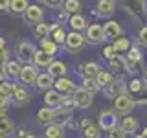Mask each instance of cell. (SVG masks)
<instances>
[{
	"mask_svg": "<svg viewBox=\"0 0 147 138\" xmlns=\"http://www.w3.org/2000/svg\"><path fill=\"white\" fill-rule=\"evenodd\" d=\"M15 55H17V61L22 63V64H31L35 61V55H37V48L33 43L30 41H20L17 44V50H15Z\"/></svg>",
	"mask_w": 147,
	"mask_h": 138,
	"instance_id": "1",
	"label": "cell"
},
{
	"mask_svg": "<svg viewBox=\"0 0 147 138\" xmlns=\"http://www.w3.org/2000/svg\"><path fill=\"white\" fill-rule=\"evenodd\" d=\"M121 4L129 15L138 18L140 22H144L147 18V2L145 0H121Z\"/></svg>",
	"mask_w": 147,
	"mask_h": 138,
	"instance_id": "2",
	"label": "cell"
},
{
	"mask_svg": "<svg viewBox=\"0 0 147 138\" xmlns=\"http://www.w3.org/2000/svg\"><path fill=\"white\" fill-rule=\"evenodd\" d=\"M85 44H86L85 33H81V31H68L66 43H64V50H66L68 53H77L85 48Z\"/></svg>",
	"mask_w": 147,
	"mask_h": 138,
	"instance_id": "3",
	"label": "cell"
},
{
	"mask_svg": "<svg viewBox=\"0 0 147 138\" xmlns=\"http://www.w3.org/2000/svg\"><path fill=\"white\" fill-rule=\"evenodd\" d=\"M85 37H86V43L88 44H103L107 41V35H105V28L98 24V22H92L88 24L85 31Z\"/></svg>",
	"mask_w": 147,
	"mask_h": 138,
	"instance_id": "4",
	"label": "cell"
},
{
	"mask_svg": "<svg viewBox=\"0 0 147 138\" xmlns=\"http://www.w3.org/2000/svg\"><path fill=\"white\" fill-rule=\"evenodd\" d=\"M30 99H31V92L28 90V87L20 85V83H13V96H11L13 105L24 107V105L30 103Z\"/></svg>",
	"mask_w": 147,
	"mask_h": 138,
	"instance_id": "5",
	"label": "cell"
},
{
	"mask_svg": "<svg viewBox=\"0 0 147 138\" xmlns=\"http://www.w3.org/2000/svg\"><path fill=\"white\" fill-rule=\"evenodd\" d=\"M39 66L37 64H24L22 66V72L18 76V83L24 87H31L37 83V77H39Z\"/></svg>",
	"mask_w": 147,
	"mask_h": 138,
	"instance_id": "6",
	"label": "cell"
},
{
	"mask_svg": "<svg viewBox=\"0 0 147 138\" xmlns=\"http://www.w3.org/2000/svg\"><path fill=\"white\" fill-rule=\"evenodd\" d=\"M134 107H136V99L131 94H121L119 98L114 99V110L118 114H123V116H127Z\"/></svg>",
	"mask_w": 147,
	"mask_h": 138,
	"instance_id": "7",
	"label": "cell"
},
{
	"mask_svg": "<svg viewBox=\"0 0 147 138\" xmlns=\"http://www.w3.org/2000/svg\"><path fill=\"white\" fill-rule=\"evenodd\" d=\"M118 112L116 110H103V112H99V116H98V125L101 127V131H110V129H114V127H118Z\"/></svg>",
	"mask_w": 147,
	"mask_h": 138,
	"instance_id": "8",
	"label": "cell"
},
{
	"mask_svg": "<svg viewBox=\"0 0 147 138\" xmlns=\"http://www.w3.org/2000/svg\"><path fill=\"white\" fill-rule=\"evenodd\" d=\"M114 11H116L114 0H98V2H96V7L92 9V13L99 18H110L114 15Z\"/></svg>",
	"mask_w": 147,
	"mask_h": 138,
	"instance_id": "9",
	"label": "cell"
},
{
	"mask_svg": "<svg viewBox=\"0 0 147 138\" xmlns=\"http://www.w3.org/2000/svg\"><path fill=\"white\" fill-rule=\"evenodd\" d=\"M24 20H26V24H30V26H37V24H40L42 22V18H44V9L40 7V6H37V4H30V7L26 9V13L24 15Z\"/></svg>",
	"mask_w": 147,
	"mask_h": 138,
	"instance_id": "10",
	"label": "cell"
},
{
	"mask_svg": "<svg viewBox=\"0 0 147 138\" xmlns=\"http://www.w3.org/2000/svg\"><path fill=\"white\" fill-rule=\"evenodd\" d=\"M74 98H76L77 109H88L94 103V92L83 89V87H77V90L74 92Z\"/></svg>",
	"mask_w": 147,
	"mask_h": 138,
	"instance_id": "11",
	"label": "cell"
},
{
	"mask_svg": "<svg viewBox=\"0 0 147 138\" xmlns=\"http://www.w3.org/2000/svg\"><path fill=\"white\" fill-rule=\"evenodd\" d=\"M22 66H24V64L18 63L17 59H9L7 63L2 64V79L4 77H7V79H17L22 72Z\"/></svg>",
	"mask_w": 147,
	"mask_h": 138,
	"instance_id": "12",
	"label": "cell"
},
{
	"mask_svg": "<svg viewBox=\"0 0 147 138\" xmlns=\"http://www.w3.org/2000/svg\"><path fill=\"white\" fill-rule=\"evenodd\" d=\"M55 120H57V109H52L48 107V105H44L42 109H39V112H37V122H39V125H52L55 123Z\"/></svg>",
	"mask_w": 147,
	"mask_h": 138,
	"instance_id": "13",
	"label": "cell"
},
{
	"mask_svg": "<svg viewBox=\"0 0 147 138\" xmlns=\"http://www.w3.org/2000/svg\"><path fill=\"white\" fill-rule=\"evenodd\" d=\"M125 90H127V85H125V81L123 79H118L112 83V85H109L107 89H103V96L105 98H109V99H116V98H119L121 94H125Z\"/></svg>",
	"mask_w": 147,
	"mask_h": 138,
	"instance_id": "14",
	"label": "cell"
},
{
	"mask_svg": "<svg viewBox=\"0 0 147 138\" xmlns=\"http://www.w3.org/2000/svg\"><path fill=\"white\" fill-rule=\"evenodd\" d=\"M99 72H101L99 64L94 63V61H86V63H83L79 66V76L83 79H96Z\"/></svg>",
	"mask_w": 147,
	"mask_h": 138,
	"instance_id": "15",
	"label": "cell"
},
{
	"mask_svg": "<svg viewBox=\"0 0 147 138\" xmlns=\"http://www.w3.org/2000/svg\"><path fill=\"white\" fill-rule=\"evenodd\" d=\"M109 70L114 74L116 77H121L127 74V63H125V57L123 55H118V57L110 59L109 61Z\"/></svg>",
	"mask_w": 147,
	"mask_h": 138,
	"instance_id": "16",
	"label": "cell"
},
{
	"mask_svg": "<svg viewBox=\"0 0 147 138\" xmlns=\"http://www.w3.org/2000/svg\"><path fill=\"white\" fill-rule=\"evenodd\" d=\"M103 28H105V35H107V39L109 41H118L119 37H123V30H121V26L118 24L116 20H107L103 24Z\"/></svg>",
	"mask_w": 147,
	"mask_h": 138,
	"instance_id": "17",
	"label": "cell"
},
{
	"mask_svg": "<svg viewBox=\"0 0 147 138\" xmlns=\"http://www.w3.org/2000/svg\"><path fill=\"white\" fill-rule=\"evenodd\" d=\"M35 87H37L39 90H44V92H46V90H50V89H53V87H55V77H53L48 70H46V72H40L39 77H37Z\"/></svg>",
	"mask_w": 147,
	"mask_h": 138,
	"instance_id": "18",
	"label": "cell"
},
{
	"mask_svg": "<svg viewBox=\"0 0 147 138\" xmlns=\"http://www.w3.org/2000/svg\"><path fill=\"white\" fill-rule=\"evenodd\" d=\"M63 98H64V94H61L57 89H50V90H46V94H44V105H48V107H52V109H57L59 105H61Z\"/></svg>",
	"mask_w": 147,
	"mask_h": 138,
	"instance_id": "19",
	"label": "cell"
},
{
	"mask_svg": "<svg viewBox=\"0 0 147 138\" xmlns=\"http://www.w3.org/2000/svg\"><path fill=\"white\" fill-rule=\"evenodd\" d=\"M119 127H121L123 131L127 133V135H136L138 127H140V122H138V118L131 116V114H127V116L121 118V122H119Z\"/></svg>",
	"mask_w": 147,
	"mask_h": 138,
	"instance_id": "20",
	"label": "cell"
},
{
	"mask_svg": "<svg viewBox=\"0 0 147 138\" xmlns=\"http://www.w3.org/2000/svg\"><path fill=\"white\" fill-rule=\"evenodd\" d=\"M53 89H57L61 94H74V92L77 90V85L74 83L72 79H68V77H61V79H55V87Z\"/></svg>",
	"mask_w": 147,
	"mask_h": 138,
	"instance_id": "21",
	"label": "cell"
},
{
	"mask_svg": "<svg viewBox=\"0 0 147 138\" xmlns=\"http://www.w3.org/2000/svg\"><path fill=\"white\" fill-rule=\"evenodd\" d=\"M50 30H52V33H50V37L57 43L59 46H64V43H66V37L68 33L64 31L63 24H59V22H55V24H50Z\"/></svg>",
	"mask_w": 147,
	"mask_h": 138,
	"instance_id": "22",
	"label": "cell"
},
{
	"mask_svg": "<svg viewBox=\"0 0 147 138\" xmlns=\"http://www.w3.org/2000/svg\"><path fill=\"white\" fill-rule=\"evenodd\" d=\"M48 72L52 74V76L55 77V79H61V77H66V72H68V66L66 63L63 61V59H55V61L50 64Z\"/></svg>",
	"mask_w": 147,
	"mask_h": 138,
	"instance_id": "23",
	"label": "cell"
},
{
	"mask_svg": "<svg viewBox=\"0 0 147 138\" xmlns=\"http://www.w3.org/2000/svg\"><path fill=\"white\" fill-rule=\"evenodd\" d=\"M68 26H70V30L72 31H86V28H88V22H86V18L81 15H72L70 17V20H68Z\"/></svg>",
	"mask_w": 147,
	"mask_h": 138,
	"instance_id": "24",
	"label": "cell"
},
{
	"mask_svg": "<svg viewBox=\"0 0 147 138\" xmlns=\"http://www.w3.org/2000/svg\"><path fill=\"white\" fill-rule=\"evenodd\" d=\"M53 61H55L53 55H50L48 52H44V50H37V55H35L33 64H37L39 68H46V70H48L50 64H52Z\"/></svg>",
	"mask_w": 147,
	"mask_h": 138,
	"instance_id": "25",
	"label": "cell"
},
{
	"mask_svg": "<svg viewBox=\"0 0 147 138\" xmlns=\"http://www.w3.org/2000/svg\"><path fill=\"white\" fill-rule=\"evenodd\" d=\"M116 79H118V77L114 76V74L110 72V70H101V72L98 74V77H96V81H98V85L101 87V90L107 89L109 85H112V83L116 81Z\"/></svg>",
	"mask_w": 147,
	"mask_h": 138,
	"instance_id": "26",
	"label": "cell"
},
{
	"mask_svg": "<svg viewBox=\"0 0 147 138\" xmlns=\"http://www.w3.org/2000/svg\"><path fill=\"white\" fill-rule=\"evenodd\" d=\"M77 109V103H76V98H74V94H66L61 101V105L57 107V110H61V112H68L72 114V110Z\"/></svg>",
	"mask_w": 147,
	"mask_h": 138,
	"instance_id": "27",
	"label": "cell"
},
{
	"mask_svg": "<svg viewBox=\"0 0 147 138\" xmlns=\"http://www.w3.org/2000/svg\"><path fill=\"white\" fill-rule=\"evenodd\" d=\"M39 46H40V50L48 52L50 55H55V53L59 52V44L55 43L52 37H44V39H40L39 41Z\"/></svg>",
	"mask_w": 147,
	"mask_h": 138,
	"instance_id": "28",
	"label": "cell"
},
{
	"mask_svg": "<svg viewBox=\"0 0 147 138\" xmlns=\"http://www.w3.org/2000/svg\"><path fill=\"white\" fill-rule=\"evenodd\" d=\"M44 138H64V127L57 123L44 127Z\"/></svg>",
	"mask_w": 147,
	"mask_h": 138,
	"instance_id": "29",
	"label": "cell"
},
{
	"mask_svg": "<svg viewBox=\"0 0 147 138\" xmlns=\"http://www.w3.org/2000/svg\"><path fill=\"white\" fill-rule=\"evenodd\" d=\"M28 7H30V2H28V0H11V9H9V11H11L13 15H24Z\"/></svg>",
	"mask_w": 147,
	"mask_h": 138,
	"instance_id": "30",
	"label": "cell"
},
{
	"mask_svg": "<svg viewBox=\"0 0 147 138\" xmlns=\"http://www.w3.org/2000/svg\"><path fill=\"white\" fill-rule=\"evenodd\" d=\"M145 87H147L145 79H138V77H134V79H131V83L127 85V89H129L131 94H142V92L145 90Z\"/></svg>",
	"mask_w": 147,
	"mask_h": 138,
	"instance_id": "31",
	"label": "cell"
},
{
	"mask_svg": "<svg viewBox=\"0 0 147 138\" xmlns=\"http://www.w3.org/2000/svg\"><path fill=\"white\" fill-rule=\"evenodd\" d=\"M81 0H66L64 2V6H63V9L68 13V15H79L81 13Z\"/></svg>",
	"mask_w": 147,
	"mask_h": 138,
	"instance_id": "32",
	"label": "cell"
},
{
	"mask_svg": "<svg viewBox=\"0 0 147 138\" xmlns=\"http://www.w3.org/2000/svg\"><path fill=\"white\" fill-rule=\"evenodd\" d=\"M112 44H114V48H116L121 55H123V53H127L129 50L132 48V43L127 39V37H119V39H118V41H114Z\"/></svg>",
	"mask_w": 147,
	"mask_h": 138,
	"instance_id": "33",
	"label": "cell"
},
{
	"mask_svg": "<svg viewBox=\"0 0 147 138\" xmlns=\"http://www.w3.org/2000/svg\"><path fill=\"white\" fill-rule=\"evenodd\" d=\"M127 59L131 63H134V64H140L142 61H144V53H142V50L138 48L136 44H132V48L127 52Z\"/></svg>",
	"mask_w": 147,
	"mask_h": 138,
	"instance_id": "34",
	"label": "cell"
},
{
	"mask_svg": "<svg viewBox=\"0 0 147 138\" xmlns=\"http://www.w3.org/2000/svg\"><path fill=\"white\" fill-rule=\"evenodd\" d=\"M81 138H101V127L92 123V125L81 131Z\"/></svg>",
	"mask_w": 147,
	"mask_h": 138,
	"instance_id": "35",
	"label": "cell"
},
{
	"mask_svg": "<svg viewBox=\"0 0 147 138\" xmlns=\"http://www.w3.org/2000/svg\"><path fill=\"white\" fill-rule=\"evenodd\" d=\"M35 31V37L37 39H44V37H50V33H52V30H50V24H46V22H40V24H37L33 28Z\"/></svg>",
	"mask_w": 147,
	"mask_h": 138,
	"instance_id": "36",
	"label": "cell"
},
{
	"mask_svg": "<svg viewBox=\"0 0 147 138\" xmlns=\"http://www.w3.org/2000/svg\"><path fill=\"white\" fill-rule=\"evenodd\" d=\"M0 131H2V135L9 136L13 131H15V123H13L7 116H2V125H0Z\"/></svg>",
	"mask_w": 147,
	"mask_h": 138,
	"instance_id": "37",
	"label": "cell"
},
{
	"mask_svg": "<svg viewBox=\"0 0 147 138\" xmlns=\"http://www.w3.org/2000/svg\"><path fill=\"white\" fill-rule=\"evenodd\" d=\"M101 55H103L105 59H107V61H110V59H114V57H118V55H121L118 52L116 48H114V44H107L103 48V52H101Z\"/></svg>",
	"mask_w": 147,
	"mask_h": 138,
	"instance_id": "38",
	"label": "cell"
},
{
	"mask_svg": "<svg viewBox=\"0 0 147 138\" xmlns=\"http://www.w3.org/2000/svg\"><path fill=\"white\" fill-rule=\"evenodd\" d=\"M0 96H7V98L13 96V83L11 81L2 79V85H0Z\"/></svg>",
	"mask_w": 147,
	"mask_h": 138,
	"instance_id": "39",
	"label": "cell"
},
{
	"mask_svg": "<svg viewBox=\"0 0 147 138\" xmlns=\"http://www.w3.org/2000/svg\"><path fill=\"white\" fill-rule=\"evenodd\" d=\"M81 87H83V89H86V90H90V92H94V94H96V92H98V90L101 89V87L98 85V81H96V79H83Z\"/></svg>",
	"mask_w": 147,
	"mask_h": 138,
	"instance_id": "40",
	"label": "cell"
},
{
	"mask_svg": "<svg viewBox=\"0 0 147 138\" xmlns=\"http://www.w3.org/2000/svg\"><path fill=\"white\" fill-rule=\"evenodd\" d=\"M127 136V133L123 131L121 127H114V129H110V131H107V138H125Z\"/></svg>",
	"mask_w": 147,
	"mask_h": 138,
	"instance_id": "41",
	"label": "cell"
},
{
	"mask_svg": "<svg viewBox=\"0 0 147 138\" xmlns=\"http://www.w3.org/2000/svg\"><path fill=\"white\" fill-rule=\"evenodd\" d=\"M9 103H13L11 98H7V96H0V114H2V116H7Z\"/></svg>",
	"mask_w": 147,
	"mask_h": 138,
	"instance_id": "42",
	"label": "cell"
},
{
	"mask_svg": "<svg viewBox=\"0 0 147 138\" xmlns=\"http://www.w3.org/2000/svg\"><path fill=\"white\" fill-rule=\"evenodd\" d=\"M136 41H138V44H140V46H144V48H147V26H144L140 31H138V35H136Z\"/></svg>",
	"mask_w": 147,
	"mask_h": 138,
	"instance_id": "43",
	"label": "cell"
},
{
	"mask_svg": "<svg viewBox=\"0 0 147 138\" xmlns=\"http://www.w3.org/2000/svg\"><path fill=\"white\" fill-rule=\"evenodd\" d=\"M0 50H2L0 52V59H2V64H4V63L9 61V50L6 48V41L4 39H0Z\"/></svg>",
	"mask_w": 147,
	"mask_h": 138,
	"instance_id": "44",
	"label": "cell"
},
{
	"mask_svg": "<svg viewBox=\"0 0 147 138\" xmlns=\"http://www.w3.org/2000/svg\"><path fill=\"white\" fill-rule=\"evenodd\" d=\"M64 2H66V0H46L44 6H50V7H63Z\"/></svg>",
	"mask_w": 147,
	"mask_h": 138,
	"instance_id": "45",
	"label": "cell"
},
{
	"mask_svg": "<svg viewBox=\"0 0 147 138\" xmlns=\"http://www.w3.org/2000/svg\"><path fill=\"white\" fill-rule=\"evenodd\" d=\"M9 9H11V0H0V11L7 13Z\"/></svg>",
	"mask_w": 147,
	"mask_h": 138,
	"instance_id": "46",
	"label": "cell"
},
{
	"mask_svg": "<svg viewBox=\"0 0 147 138\" xmlns=\"http://www.w3.org/2000/svg\"><path fill=\"white\" fill-rule=\"evenodd\" d=\"M88 125H92V122H90L88 118H81V120H79V127H81V131H83V129H86Z\"/></svg>",
	"mask_w": 147,
	"mask_h": 138,
	"instance_id": "47",
	"label": "cell"
},
{
	"mask_svg": "<svg viewBox=\"0 0 147 138\" xmlns=\"http://www.w3.org/2000/svg\"><path fill=\"white\" fill-rule=\"evenodd\" d=\"M22 138H39V136H37V135H33V133H26V135L22 136Z\"/></svg>",
	"mask_w": 147,
	"mask_h": 138,
	"instance_id": "48",
	"label": "cell"
},
{
	"mask_svg": "<svg viewBox=\"0 0 147 138\" xmlns=\"http://www.w3.org/2000/svg\"><path fill=\"white\" fill-rule=\"evenodd\" d=\"M142 136L147 138V127H144V131H142Z\"/></svg>",
	"mask_w": 147,
	"mask_h": 138,
	"instance_id": "49",
	"label": "cell"
},
{
	"mask_svg": "<svg viewBox=\"0 0 147 138\" xmlns=\"http://www.w3.org/2000/svg\"><path fill=\"white\" fill-rule=\"evenodd\" d=\"M144 79H145V83H147V68L144 70Z\"/></svg>",
	"mask_w": 147,
	"mask_h": 138,
	"instance_id": "50",
	"label": "cell"
},
{
	"mask_svg": "<svg viewBox=\"0 0 147 138\" xmlns=\"http://www.w3.org/2000/svg\"><path fill=\"white\" fill-rule=\"evenodd\" d=\"M132 138H144V136H142V135H134V136H132Z\"/></svg>",
	"mask_w": 147,
	"mask_h": 138,
	"instance_id": "51",
	"label": "cell"
},
{
	"mask_svg": "<svg viewBox=\"0 0 147 138\" xmlns=\"http://www.w3.org/2000/svg\"><path fill=\"white\" fill-rule=\"evenodd\" d=\"M0 138H7V136H6V135H0Z\"/></svg>",
	"mask_w": 147,
	"mask_h": 138,
	"instance_id": "52",
	"label": "cell"
},
{
	"mask_svg": "<svg viewBox=\"0 0 147 138\" xmlns=\"http://www.w3.org/2000/svg\"><path fill=\"white\" fill-rule=\"evenodd\" d=\"M39 2H42V4H44V2H46V0H39Z\"/></svg>",
	"mask_w": 147,
	"mask_h": 138,
	"instance_id": "53",
	"label": "cell"
}]
</instances>
